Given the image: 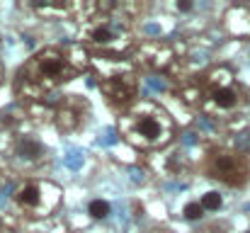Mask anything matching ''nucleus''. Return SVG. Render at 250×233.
I'll list each match as a JSON object with an SVG mask.
<instances>
[{
	"label": "nucleus",
	"instance_id": "f257e3e1",
	"mask_svg": "<svg viewBox=\"0 0 250 233\" xmlns=\"http://www.w3.org/2000/svg\"><path fill=\"white\" fill-rule=\"evenodd\" d=\"M126 134L139 146H158L170 139V122L163 112H139L126 122Z\"/></svg>",
	"mask_w": 250,
	"mask_h": 233
},
{
	"label": "nucleus",
	"instance_id": "f03ea898",
	"mask_svg": "<svg viewBox=\"0 0 250 233\" xmlns=\"http://www.w3.org/2000/svg\"><path fill=\"white\" fill-rule=\"evenodd\" d=\"M29 71L34 73L32 80L49 83V85H54L59 80H66V78L71 76L66 56L61 51H56V49H46L39 56H34V61L29 64Z\"/></svg>",
	"mask_w": 250,
	"mask_h": 233
},
{
	"label": "nucleus",
	"instance_id": "7ed1b4c3",
	"mask_svg": "<svg viewBox=\"0 0 250 233\" xmlns=\"http://www.w3.org/2000/svg\"><path fill=\"white\" fill-rule=\"evenodd\" d=\"M209 172H211V177H216L231 187H238L248 180V163L236 153H216L209 163Z\"/></svg>",
	"mask_w": 250,
	"mask_h": 233
},
{
	"label": "nucleus",
	"instance_id": "20e7f679",
	"mask_svg": "<svg viewBox=\"0 0 250 233\" xmlns=\"http://www.w3.org/2000/svg\"><path fill=\"white\" fill-rule=\"evenodd\" d=\"M42 185H37V182H27V185H22L17 192H15V202H17V207L22 209V212H37L39 207H42Z\"/></svg>",
	"mask_w": 250,
	"mask_h": 233
},
{
	"label": "nucleus",
	"instance_id": "39448f33",
	"mask_svg": "<svg viewBox=\"0 0 250 233\" xmlns=\"http://www.w3.org/2000/svg\"><path fill=\"white\" fill-rule=\"evenodd\" d=\"M211 100H214V105H216L219 109H233V107L238 105L241 95H238V90H233V87H219V90H214Z\"/></svg>",
	"mask_w": 250,
	"mask_h": 233
},
{
	"label": "nucleus",
	"instance_id": "423d86ee",
	"mask_svg": "<svg viewBox=\"0 0 250 233\" xmlns=\"http://www.w3.org/2000/svg\"><path fill=\"white\" fill-rule=\"evenodd\" d=\"M90 39L95 42V44H102V46H107V44H112L114 39H117V29L112 27V24H97V27H92V32H90Z\"/></svg>",
	"mask_w": 250,
	"mask_h": 233
},
{
	"label": "nucleus",
	"instance_id": "0eeeda50",
	"mask_svg": "<svg viewBox=\"0 0 250 233\" xmlns=\"http://www.w3.org/2000/svg\"><path fill=\"white\" fill-rule=\"evenodd\" d=\"M42 155H44V146H42L39 141H34V139H24V141L20 144V158L37 160V158H42Z\"/></svg>",
	"mask_w": 250,
	"mask_h": 233
},
{
	"label": "nucleus",
	"instance_id": "6e6552de",
	"mask_svg": "<svg viewBox=\"0 0 250 233\" xmlns=\"http://www.w3.org/2000/svg\"><path fill=\"white\" fill-rule=\"evenodd\" d=\"M109 212H112V207H109V202H104V199H92V202L87 204V214H90L92 219H107Z\"/></svg>",
	"mask_w": 250,
	"mask_h": 233
},
{
	"label": "nucleus",
	"instance_id": "1a4fd4ad",
	"mask_svg": "<svg viewBox=\"0 0 250 233\" xmlns=\"http://www.w3.org/2000/svg\"><path fill=\"white\" fill-rule=\"evenodd\" d=\"M202 207H204V212H219L221 209V204H224V199H221V194L219 192H207L204 197H202V202H199Z\"/></svg>",
	"mask_w": 250,
	"mask_h": 233
},
{
	"label": "nucleus",
	"instance_id": "9d476101",
	"mask_svg": "<svg viewBox=\"0 0 250 233\" xmlns=\"http://www.w3.org/2000/svg\"><path fill=\"white\" fill-rule=\"evenodd\" d=\"M182 214H185L187 221H199V219L204 216V207H202L199 202H189V204H185Z\"/></svg>",
	"mask_w": 250,
	"mask_h": 233
},
{
	"label": "nucleus",
	"instance_id": "9b49d317",
	"mask_svg": "<svg viewBox=\"0 0 250 233\" xmlns=\"http://www.w3.org/2000/svg\"><path fill=\"white\" fill-rule=\"evenodd\" d=\"M175 7H177L180 12H189V10L194 7V2H189V0H177V2H175Z\"/></svg>",
	"mask_w": 250,
	"mask_h": 233
}]
</instances>
